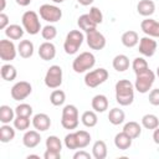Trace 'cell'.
Listing matches in <instances>:
<instances>
[{"label": "cell", "mask_w": 159, "mask_h": 159, "mask_svg": "<svg viewBox=\"0 0 159 159\" xmlns=\"http://www.w3.org/2000/svg\"><path fill=\"white\" fill-rule=\"evenodd\" d=\"M134 84L129 80H119L116 83V101L120 106H129L134 101Z\"/></svg>", "instance_id": "1"}, {"label": "cell", "mask_w": 159, "mask_h": 159, "mask_svg": "<svg viewBox=\"0 0 159 159\" xmlns=\"http://www.w3.org/2000/svg\"><path fill=\"white\" fill-rule=\"evenodd\" d=\"M83 40H84V35L80 30H71L67 34L65 43H63L65 52L67 55H75L80 50Z\"/></svg>", "instance_id": "2"}, {"label": "cell", "mask_w": 159, "mask_h": 159, "mask_svg": "<svg viewBox=\"0 0 159 159\" xmlns=\"http://www.w3.org/2000/svg\"><path fill=\"white\" fill-rule=\"evenodd\" d=\"M96 63V57L92 52H82L80 53L72 62V68L76 73H83L91 70Z\"/></svg>", "instance_id": "3"}, {"label": "cell", "mask_w": 159, "mask_h": 159, "mask_svg": "<svg viewBox=\"0 0 159 159\" xmlns=\"http://www.w3.org/2000/svg\"><path fill=\"white\" fill-rule=\"evenodd\" d=\"M155 81V73L152 70H147L142 73L135 75V82H134V88L139 93H147L152 88L153 83Z\"/></svg>", "instance_id": "4"}, {"label": "cell", "mask_w": 159, "mask_h": 159, "mask_svg": "<svg viewBox=\"0 0 159 159\" xmlns=\"http://www.w3.org/2000/svg\"><path fill=\"white\" fill-rule=\"evenodd\" d=\"M21 22H22V27L25 29V31L30 35H36L41 30L40 19L35 11H31V10L25 11L21 17Z\"/></svg>", "instance_id": "5"}, {"label": "cell", "mask_w": 159, "mask_h": 159, "mask_svg": "<svg viewBox=\"0 0 159 159\" xmlns=\"http://www.w3.org/2000/svg\"><path fill=\"white\" fill-rule=\"evenodd\" d=\"M108 71L106 68H96L93 71H89L84 76V84L89 88H96L99 84L104 83L108 80Z\"/></svg>", "instance_id": "6"}, {"label": "cell", "mask_w": 159, "mask_h": 159, "mask_svg": "<svg viewBox=\"0 0 159 159\" xmlns=\"http://www.w3.org/2000/svg\"><path fill=\"white\" fill-rule=\"evenodd\" d=\"M45 84L48 88L56 89L62 84V68L57 65H52L45 75Z\"/></svg>", "instance_id": "7"}, {"label": "cell", "mask_w": 159, "mask_h": 159, "mask_svg": "<svg viewBox=\"0 0 159 159\" xmlns=\"http://www.w3.org/2000/svg\"><path fill=\"white\" fill-rule=\"evenodd\" d=\"M39 12H40L41 19L47 22H57L62 17V10L56 5L43 4L40 6Z\"/></svg>", "instance_id": "8"}, {"label": "cell", "mask_w": 159, "mask_h": 159, "mask_svg": "<svg viewBox=\"0 0 159 159\" xmlns=\"http://www.w3.org/2000/svg\"><path fill=\"white\" fill-rule=\"evenodd\" d=\"M31 92H32V86L26 81H20V82H16L11 87L10 93L14 101H22L26 97H29Z\"/></svg>", "instance_id": "9"}, {"label": "cell", "mask_w": 159, "mask_h": 159, "mask_svg": "<svg viewBox=\"0 0 159 159\" xmlns=\"http://www.w3.org/2000/svg\"><path fill=\"white\" fill-rule=\"evenodd\" d=\"M86 41H87V45L89 46V48H92V50L99 51V50L104 48V46H106V37L97 29L86 34Z\"/></svg>", "instance_id": "10"}, {"label": "cell", "mask_w": 159, "mask_h": 159, "mask_svg": "<svg viewBox=\"0 0 159 159\" xmlns=\"http://www.w3.org/2000/svg\"><path fill=\"white\" fill-rule=\"evenodd\" d=\"M16 47L12 41L10 40H1L0 41V58L5 62L12 61L16 57Z\"/></svg>", "instance_id": "11"}, {"label": "cell", "mask_w": 159, "mask_h": 159, "mask_svg": "<svg viewBox=\"0 0 159 159\" xmlns=\"http://www.w3.org/2000/svg\"><path fill=\"white\" fill-rule=\"evenodd\" d=\"M157 47H158L157 41L153 40V37H150V36H144V37H142V39L139 40V48H138V51H139L143 56H145V57H152V56L155 53Z\"/></svg>", "instance_id": "12"}, {"label": "cell", "mask_w": 159, "mask_h": 159, "mask_svg": "<svg viewBox=\"0 0 159 159\" xmlns=\"http://www.w3.org/2000/svg\"><path fill=\"white\" fill-rule=\"evenodd\" d=\"M140 29L142 31L150 37H159V22L155 21L154 19H144L140 22Z\"/></svg>", "instance_id": "13"}, {"label": "cell", "mask_w": 159, "mask_h": 159, "mask_svg": "<svg viewBox=\"0 0 159 159\" xmlns=\"http://www.w3.org/2000/svg\"><path fill=\"white\" fill-rule=\"evenodd\" d=\"M32 125L39 132H45L51 127V119L46 113H37L32 118Z\"/></svg>", "instance_id": "14"}, {"label": "cell", "mask_w": 159, "mask_h": 159, "mask_svg": "<svg viewBox=\"0 0 159 159\" xmlns=\"http://www.w3.org/2000/svg\"><path fill=\"white\" fill-rule=\"evenodd\" d=\"M39 56L43 61H50L53 60L56 56V47L51 41H45L40 45L39 47Z\"/></svg>", "instance_id": "15"}, {"label": "cell", "mask_w": 159, "mask_h": 159, "mask_svg": "<svg viewBox=\"0 0 159 159\" xmlns=\"http://www.w3.org/2000/svg\"><path fill=\"white\" fill-rule=\"evenodd\" d=\"M41 142V135L39 133V130H27L24 137H22V143L26 148H35L40 144Z\"/></svg>", "instance_id": "16"}, {"label": "cell", "mask_w": 159, "mask_h": 159, "mask_svg": "<svg viewBox=\"0 0 159 159\" xmlns=\"http://www.w3.org/2000/svg\"><path fill=\"white\" fill-rule=\"evenodd\" d=\"M77 25H78V27H80L82 31H84L86 34L89 32V31H92V30H96V29H97V24L92 20V17L89 16V14H83V15H81V16L78 17V20H77Z\"/></svg>", "instance_id": "17"}, {"label": "cell", "mask_w": 159, "mask_h": 159, "mask_svg": "<svg viewBox=\"0 0 159 159\" xmlns=\"http://www.w3.org/2000/svg\"><path fill=\"white\" fill-rule=\"evenodd\" d=\"M132 140H133V139H132L127 133H124V132L122 130L120 133H117V134H116V137H114V145H116L119 150H127V149L130 148Z\"/></svg>", "instance_id": "18"}, {"label": "cell", "mask_w": 159, "mask_h": 159, "mask_svg": "<svg viewBox=\"0 0 159 159\" xmlns=\"http://www.w3.org/2000/svg\"><path fill=\"white\" fill-rule=\"evenodd\" d=\"M92 108L97 113H103L108 108V98L104 94H96L92 98Z\"/></svg>", "instance_id": "19"}, {"label": "cell", "mask_w": 159, "mask_h": 159, "mask_svg": "<svg viewBox=\"0 0 159 159\" xmlns=\"http://www.w3.org/2000/svg\"><path fill=\"white\" fill-rule=\"evenodd\" d=\"M137 11L142 16H150L155 11V4L152 0H140L137 5Z\"/></svg>", "instance_id": "20"}, {"label": "cell", "mask_w": 159, "mask_h": 159, "mask_svg": "<svg viewBox=\"0 0 159 159\" xmlns=\"http://www.w3.org/2000/svg\"><path fill=\"white\" fill-rule=\"evenodd\" d=\"M120 41H122V43H123L125 47L132 48V47H134L135 45H138V42H139V36H138V34H137L135 31L129 30V31H125V32L122 35Z\"/></svg>", "instance_id": "21"}, {"label": "cell", "mask_w": 159, "mask_h": 159, "mask_svg": "<svg viewBox=\"0 0 159 159\" xmlns=\"http://www.w3.org/2000/svg\"><path fill=\"white\" fill-rule=\"evenodd\" d=\"M17 52L22 58H30L34 55V43L30 40L20 41L17 46Z\"/></svg>", "instance_id": "22"}, {"label": "cell", "mask_w": 159, "mask_h": 159, "mask_svg": "<svg viewBox=\"0 0 159 159\" xmlns=\"http://www.w3.org/2000/svg\"><path fill=\"white\" fill-rule=\"evenodd\" d=\"M108 154L107 150V144L103 140H97L94 142L93 147H92V155L94 159H104Z\"/></svg>", "instance_id": "23"}, {"label": "cell", "mask_w": 159, "mask_h": 159, "mask_svg": "<svg viewBox=\"0 0 159 159\" xmlns=\"http://www.w3.org/2000/svg\"><path fill=\"white\" fill-rule=\"evenodd\" d=\"M113 68L118 72H124L129 68V58L125 56V55H117L114 58H113Z\"/></svg>", "instance_id": "24"}, {"label": "cell", "mask_w": 159, "mask_h": 159, "mask_svg": "<svg viewBox=\"0 0 159 159\" xmlns=\"http://www.w3.org/2000/svg\"><path fill=\"white\" fill-rule=\"evenodd\" d=\"M123 132L127 133L132 139H135V138H138V137L140 135V133H142V127L139 125V123H137V122H134V120H130V122H128V123L124 124Z\"/></svg>", "instance_id": "25"}, {"label": "cell", "mask_w": 159, "mask_h": 159, "mask_svg": "<svg viewBox=\"0 0 159 159\" xmlns=\"http://www.w3.org/2000/svg\"><path fill=\"white\" fill-rule=\"evenodd\" d=\"M24 27H21L20 25H16V24H12V25H9L6 29H5V35L10 39V40H20L22 36H24Z\"/></svg>", "instance_id": "26"}, {"label": "cell", "mask_w": 159, "mask_h": 159, "mask_svg": "<svg viewBox=\"0 0 159 159\" xmlns=\"http://www.w3.org/2000/svg\"><path fill=\"white\" fill-rule=\"evenodd\" d=\"M15 109H12L10 106H1L0 107V122L2 124H9L11 120L15 119Z\"/></svg>", "instance_id": "27"}, {"label": "cell", "mask_w": 159, "mask_h": 159, "mask_svg": "<svg viewBox=\"0 0 159 159\" xmlns=\"http://www.w3.org/2000/svg\"><path fill=\"white\" fill-rule=\"evenodd\" d=\"M108 119L113 125H119L124 122L125 114L120 108H112L108 113Z\"/></svg>", "instance_id": "28"}, {"label": "cell", "mask_w": 159, "mask_h": 159, "mask_svg": "<svg viewBox=\"0 0 159 159\" xmlns=\"http://www.w3.org/2000/svg\"><path fill=\"white\" fill-rule=\"evenodd\" d=\"M15 138V129L9 124H2L0 127V142L9 143Z\"/></svg>", "instance_id": "29"}, {"label": "cell", "mask_w": 159, "mask_h": 159, "mask_svg": "<svg viewBox=\"0 0 159 159\" xmlns=\"http://www.w3.org/2000/svg\"><path fill=\"white\" fill-rule=\"evenodd\" d=\"M0 72H1L2 80H5V81H14V80L16 78V76H17L16 68H15L12 65H10V63L2 65Z\"/></svg>", "instance_id": "30"}, {"label": "cell", "mask_w": 159, "mask_h": 159, "mask_svg": "<svg viewBox=\"0 0 159 159\" xmlns=\"http://www.w3.org/2000/svg\"><path fill=\"white\" fill-rule=\"evenodd\" d=\"M81 122L87 128L94 127L97 124V122H98V118H97L96 112L94 111H86V112H83V114L81 117Z\"/></svg>", "instance_id": "31"}, {"label": "cell", "mask_w": 159, "mask_h": 159, "mask_svg": "<svg viewBox=\"0 0 159 159\" xmlns=\"http://www.w3.org/2000/svg\"><path fill=\"white\" fill-rule=\"evenodd\" d=\"M142 125L147 129H155L157 127H159V119L155 114H144L142 117Z\"/></svg>", "instance_id": "32"}, {"label": "cell", "mask_w": 159, "mask_h": 159, "mask_svg": "<svg viewBox=\"0 0 159 159\" xmlns=\"http://www.w3.org/2000/svg\"><path fill=\"white\" fill-rule=\"evenodd\" d=\"M75 133H76V138H77L78 149L86 148L91 142V134L88 132H86V130H77Z\"/></svg>", "instance_id": "33"}, {"label": "cell", "mask_w": 159, "mask_h": 159, "mask_svg": "<svg viewBox=\"0 0 159 159\" xmlns=\"http://www.w3.org/2000/svg\"><path fill=\"white\" fill-rule=\"evenodd\" d=\"M132 68H133L134 73L138 75V73H142V72L147 71L149 68V66H148L147 60H144L143 57H135L132 62Z\"/></svg>", "instance_id": "34"}, {"label": "cell", "mask_w": 159, "mask_h": 159, "mask_svg": "<svg viewBox=\"0 0 159 159\" xmlns=\"http://www.w3.org/2000/svg\"><path fill=\"white\" fill-rule=\"evenodd\" d=\"M65 101H66V94H65V92L61 91V89H55V91H52V93L50 94V102H51L53 106H56V107L62 106V104L65 103Z\"/></svg>", "instance_id": "35"}, {"label": "cell", "mask_w": 159, "mask_h": 159, "mask_svg": "<svg viewBox=\"0 0 159 159\" xmlns=\"http://www.w3.org/2000/svg\"><path fill=\"white\" fill-rule=\"evenodd\" d=\"M67 119H78V109L73 104H67L62 109V117Z\"/></svg>", "instance_id": "36"}, {"label": "cell", "mask_w": 159, "mask_h": 159, "mask_svg": "<svg viewBox=\"0 0 159 159\" xmlns=\"http://www.w3.org/2000/svg\"><path fill=\"white\" fill-rule=\"evenodd\" d=\"M46 149L61 152V149H62V143H61L60 138L56 137V135H50V137H47V139H46Z\"/></svg>", "instance_id": "37"}, {"label": "cell", "mask_w": 159, "mask_h": 159, "mask_svg": "<svg viewBox=\"0 0 159 159\" xmlns=\"http://www.w3.org/2000/svg\"><path fill=\"white\" fill-rule=\"evenodd\" d=\"M12 122H14L15 129H17V130H26L30 127V117L16 116V118Z\"/></svg>", "instance_id": "38"}, {"label": "cell", "mask_w": 159, "mask_h": 159, "mask_svg": "<svg viewBox=\"0 0 159 159\" xmlns=\"http://www.w3.org/2000/svg\"><path fill=\"white\" fill-rule=\"evenodd\" d=\"M41 36L46 40V41H51L57 36V29L53 25H46L42 30H41Z\"/></svg>", "instance_id": "39"}, {"label": "cell", "mask_w": 159, "mask_h": 159, "mask_svg": "<svg viewBox=\"0 0 159 159\" xmlns=\"http://www.w3.org/2000/svg\"><path fill=\"white\" fill-rule=\"evenodd\" d=\"M15 113H16V116H21V117H31L32 107L27 103H20L15 108Z\"/></svg>", "instance_id": "40"}, {"label": "cell", "mask_w": 159, "mask_h": 159, "mask_svg": "<svg viewBox=\"0 0 159 159\" xmlns=\"http://www.w3.org/2000/svg\"><path fill=\"white\" fill-rule=\"evenodd\" d=\"M65 145L67 149H78V144H77V138H76V133H68L65 137Z\"/></svg>", "instance_id": "41"}, {"label": "cell", "mask_w": 159, "mask_h": 159, "mask_svg": "<svg viewBox=\"0 0 159 159\" xmlns=\"http://www.w3.org/2000/svg\"><path fill=\"white\" fill-rule=\"evenodd\" d=\"M89 16L92 17V20L98 25V24H102V21H103V14H102V11L98 9V7H96V6H92L91 9H89Z\"/></svg>", "instance_id": "42"}, {"label": "cell", "mask_w": 159, "mask_h": 159, "mask_svg": "<svg viewBox=\"0 0 159 159\" xmlns=\"http://www.w3.org/2000/svg\"><path fill=\"white\" fill-rule=\"evenodd\" d=\"M78 123L80 120L78 119H67V118H61V125L65 128V129H76L78 127Z\"/></svg>", "instance_id": "43"}, {"label": "cell", "mask_w": 159, "mask_h": 159, "mask_svg": "<svg viewBox=\"0 0 159 159\" xmlns=\"http://www.w3.org/2000/svg\"><path fill=\"white\" fill-rule=\"evenodd\" d=\"M149 103L153 106H159V88H154L149 93Z\"/></svg>", "instance_id": "44"}, {"label": "cell", "mask_w": 159, "mask_h": 159, "mask_svg": "<svg viewBox=\"0 0 159 159\" xmlns=\"http://www.w3.org/2000/svg\"><path fill=\"white\" fill-rule=\"evenodd\" d=\"M43 158L45 159H61V152L46 149V152L43 154Z\"/></svg>", "instance_id": "45"}, {"label": "cell", "mask_w": 159, "mask_h": 159, "mask_svg": "<svg viewBox=\"0 0 159 159\" xmlns=\"http://www.w3.org/2000/svg\"><path fill=\"white\" fill-rule=\"evenodd\" d=\"M9 26V16L4 12L0 14V29L1 30H5L6 27Z\"/></svg>", "instance_id": "46"}, {"label": "cell", "mask_w": 159, "mask_h": 159, "mask_svg": "<svg viewBox=\"0 0 159 159\" xmlns=\"http://www.w3.org/2000/svg\"><path fill=\"white\" fill-rule=\"evenodd\" d=\"M73 159H91V154L86 150H78L73 154Z\"/></svg>", "instance_id": "47"}, {"label": "cell", "mask_w": 159, "mask_h": 159, "mask_svg": "<svg viewBox=\"0 0 159 159\" xmlns=\"http://www.w3.org/2000/svg\"><path fill=\"white\" fill-rule=\"evenodd\" d=\"M153 140L155 144H159V127H157L153 132Z\"/></svg>", "instance_id": "48"}, {"label": "cell", "mask_w": 159, "mask_h": 159, "mask_svg": "<svg viewBox=\"0 0 159 159\" xmlns=\"http://www.w3.org/2000/svg\"><path fill=\"white\" fill-rule=\"evenodd\" d=\"M15 1H16V4L20 5V6H27V5L31 4V0H15Z\"/></svg>", "instance_id": "49"}, {"label": "cell", "mask_w": 159, "mask_h": 159, "mask_svg": "<svg viewBox=\"0 0 159 159\" xmlns=\"http://www.w3.org/2000/svg\"><path fill=\"white\" fill-rule=\"evenodd\" d=\"M78 1V4H81V5H83V6H88V5H91L94 0H77Z\"/></svg>", "instance_id": "50"}, {"label": "cell", "mask_w": 159, "mask_h": 159, "mask_svg": "<svg viewBox=\"0 0 159 159\" xmlns=\"http://www.w3.org/2000/svg\"><path fill=\"white\" fill-rule=\"evenodd\" d=\"M0 2H1L0 11H4V10H5V6H6V1H5V0H0Z\"/></svg>", "instance_id": "51"}, {"label": "cell", "mask_w": 159, "mask_h": 159, "mask_svg": "<svg viewBox=\"0 0 159 159\" xmlns=\"http://www.w3.org/2000/svg\"><path fill=\"white\" fill-rule=\"evenodd\" d=\"M30 158H36V159H40V157H39V155H36V154H30V155H27V159H30Z\"/></svg>", "instance_id": "52"}, {"label": "cell", "mask_w": 159, "mask_h": 159, "mask_svg": "<svg viewBox=\"0 0 159 159\" xmlns=\"http://www.w3.org/2000/svg\"><path fill=\"white\" fill-rule=\"evenodd\" d=\"M53 2H56V4H61V2H63L65 0H52Z\"/></svg>", "instance_id": "53"}, {"label": "cell", "mask_w": 159, "mask_h": 159, "mask_svg": "<svg viewBox=\"0 0 159 159\" xmlns=\"http://www.w3.org/2000/svg\"><path fill=\"white\" fill-rule=\"evenodd\" d=\"M157 76L159 77V66H158V68H157Z\"/></svg>", "instance_id": "54"}]
</instances>
